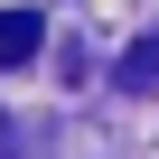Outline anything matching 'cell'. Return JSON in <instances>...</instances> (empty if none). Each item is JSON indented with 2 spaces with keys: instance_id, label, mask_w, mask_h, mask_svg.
<instances>
[{
  "instance_id": "7a4b0ae2",
  "label": "cell",
  "mask_w": 159,
  "mask_h": 159,
  "mask_svg": "<svg viewBox=\"0 0 159 159\" xmlns=\"http://www.w3.org/2000/svg\"><path fill=\"white\" fill-rule=\"evenodd\" d=\"M112 84H122V94H159V38H140V47L112 66Z\"/></svg>"
},
{
  "instance_id": "6da1fadb",
  "label": "cell",
  "mask_w": 159,
  "mask_h": 159,
  "mask_svg": "<svg viewBox=\"0 0 159 159\" xmlns=\"http://www.w3.org/2000/svg\"><path fill=\"white\" fill-rule=\"evenodd\" d=\"M38 47H47V19L38 10H0V66H28Z\"/></svg>"
},
{
  "instance_id": "3957f363",
  "label": "cell",
  "mask_w": 159,
  "mask_h": 159,
  "mask_svg": "<svg viewBox=\"0 0 159 159\" xmlns=\"http://www.w3.org/2000/svg\"><path fill=\"white\" fill-rule=\"evenodd\" d=\"M0 150H10V131H0Z\"/></svg>"
}]
</instances>
